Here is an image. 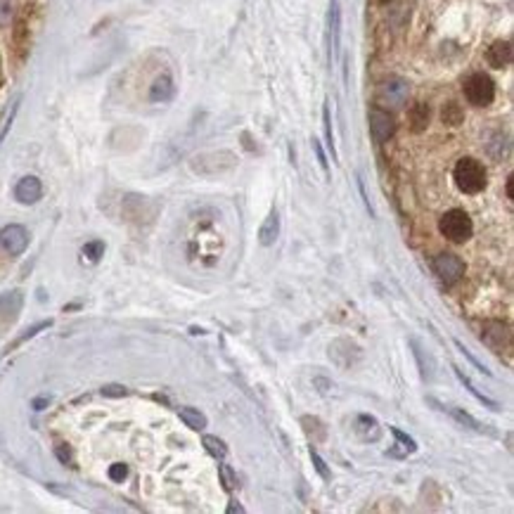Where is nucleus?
I'll return each instance as SVG.
<instances>
[{"label": "nucleus", "instance_id": "nucleus-31", "mask_svg": "<svg viewBox=\"0 0 514 514\" xmlns=\"http://www.w3.org/2000/svg\"><path fill=\"white\" fill-rule=\"evenodd\" d=\"M313 149H315V154H318V161H320L322 171H325V173H330V161H327L325 152H322V145H320V140H315V137H313Z\"/></svg>", "mask_w": 514, "mask_h": 514}, {"label": "nucleus", "instance_id": "nucleus-10", "mask_svg": "<svg viewBox=\"0 0 514 514\" xmlns=\"http://www.w3.org/2000/svg\"><path fill=\"white\" fill-rule=\"evenodd\" d=\"M339 45H342V5L339 0H330V59L339 57Z\"/></svg>", "mask_w": 514, "mask_h": 514}, {"label": "nucleus", "instance_id": "nucleus-12", "mask_svg": "<svg viewBox=\"0 0 514 514\" xmlns=\"http://www.w3.org/2000/svg\"><path fill=\"white\" fill-rule=\"evenodd\" d=\"M278 237H280V213L278 209H271L259 230V244L261 247H273L278 242Z\"/></svg>", "mask_w": 514, "mask_h": 514}, {"label": "nucleus", "instance_id": "nucleus-16", "mask_svg": "<svg viewBox=\"0 0 514 514\" xmlns=\"http://www.w3.org/2000/svg\"><path fill=\"white\" fill-rule=\"evenodd\" d=\"M453 372H455V377L460 379V384H462L464 388H467V391H469L471 396H474L476 400H479L481 405H486V408H491V410H495V412L500 410V403H498V400L488 398L486 393H483V391H479V388H476V384H474V381H471V379L467 377V375H464L462 370H460L458 365H453Z\"/></svg>", "mask_w": 514, "mask_h": 514}, {"label": "nucleus", "instance_id": "nucleus-35", "mask_svg": "<svg viewBox=\"0 0 514 514\" xmlns=\"http://www.w3.org/2000/svg\"><path fill=\"white\" fill-rule=\"evenodd\" d=\"M507 199H514V178H507Z\"/></svg>", "mask_w": 514, "mask_h": 514}, {"label": "nucleus", "instance_id": "nucleus-14", "mask_svg": "<svg viewBox=\"0 0 514 514\" xmlns=\"http://www.w3.org/2000/svg\"><path fill=\"white\" fill-rule=\"evenodd\" d=\"M354 429L363 441H377L381 436V427H379L377 417H372V415H358Z\"/></svg>", "mask_w": 514, "mask_h": 514}, {"label": "nucleus", "instance_id": "nucleus-38", "mask_svg": "<svg viewBox=\"0 0 514 514\" xmlns=\"http://www.w3.org/2000/svg\"><path fill=\"white\" fill-rule=\"evenodd\" d=\"M384 3H386V0H384Z\"/></svg>", "mask_w": 514, "mask_h": 514}, {"label": "nucleus", "instance_id": "nucleus-22", "mask_svg": "<svg viewBox=\"0 0 514 514\" xmlns=\"http://www.w3.org/2000/svg\"><path fill=\"white\" fill-rule=\"evenodd\" d=\"M441 119H444V123H448V126H460L464 114H462V109H460L458 103H448L444 107V112H441Z\"/></svg>", "mask_w": 514, "mask_h": 514}, {"label": "nucleus", "instance_id": "nucleus-8", "mask_svg": "<svg viewBox=\"0 0 514 514\" xmlns=\"http://www.w3.org/2000/svg\"><path fill=\"white\" fill-rule=\"evenodd\" d=\"M368 121H370V133H372L375 142H386L388 137L396 133V121H393V116L388 114L386 109H379V107L370 109Z\"/></svg>", "mask_w": 514, "mask_h": 514}, {"label": "nucleus", "instance_id": "nucleus-37", "mask_svg": "<svg viewBox=\"0 0 514 514\" xmlns=\"http://www.w3.org/2000/svg\"><path fill=\"white\" fill-rule=\"evenodd\" d=\"M47 403V398H38V400H33V408L36 410H43V405Z\"/></svg>", "mask_w": 514, "mask_h": 514}, {"label": "nucleus", "instance_id": "nucleus-30", "mask_svg": "<svg viewBox=\"0 0 514 514\" xmlns=\"http://www.w3.org/2000/svg\"><path fill=\"white\" fill-rule=\"evenodd\" d=\"M52 325V322L50 320H45V322H38V325H33L31 327V330H27V334H22V337L20 339H17V342H15V346L17 344H22V342H27V339H31V337H36V334H38L40 330H45V327H50Z\"/></svg>", "mask_w": 514, "mask_h": 514}, {"label": "nucleus", "instance_id": "nucleus-23", "mask_svg": "<svg viewBox=\"0 0 514 514\" xmlns=\"http://www.w3.org/2000/svg\"><path fill=\"white\" fill-rule=\"evenodd\" d=\"M218 476H220V483H223L225 491H235L237 488V474L230 464H218Z\"/></svg>", "mask_w": 514, "mask_h": 514}, {"label": "nucleus", "instance_id": "nucleus-1", "mask_svg": "<svg viewBox=\"0 0 514 514\" xmlns=\"http://www.w3.org/2000/svg\"><path fill=\"white\" fill-rule=\"evenodd\" d=\"M453 178H455V185L464 195H479L486 188V169H483L481 161L469 157L458 161Z\"/></svg>", "mask_w": 514, "mask_h": 514}, {"label": "nucleus", "instance_id": "nucleus-9", "mask_svg": "<svg viewBox=\"0 0 514 514\" xmlns=\"http://www.w3.org/2000/svg\"><path fill=\"white\" fill-rule=\"evenodd\" d=\"M0 242H3V249L10 256H20L24 254V249L29 247V232L24 225H5L3 232H0Z\"/></svg>", "mask_w": 514, "mask_h": 514}, {"label": "nucleus", "instance_id": "nucleus-21", "mask_svg": "<svg viewBox=\"0 0 514 514\" xmlns=\"http://www.w3.org/2000/svg\"><path fill=\"white\" fill-rule=\"evenodd\" d=\"M410 346H412V354H415V358H417V363H420V372H422V379H432L434 377V363L429 361L427 358V363H424V351H422V346L415 342V339H410Z\"/></svg>", "mask_w": 514, "mask_h": 514}, {"label": "nucleus", "instance_id": "nucleus-7", "mask_svg": "<svg viewBox=\"0 0 514 514\" xmlns=\"http://www.w3.org/2000/svg\"><path fill=\"white\" fill-rule=\"evenodd\" d=\"M429 403H432L436 410H441V412H446V415H451L453 420H455L458 424H462L464 429H471V432H476V434H488V436H495V432H493L491 427H488V424H481L479 420H476V417H471L467 410L455 408V405L439 403V400H436V398H429Z\"/></svg>", "mask_w": 514, "mask_h": 514}, {"label": "nucleus", "instance_id": "nucleus-17", "mask_svg": "<svg viewBox=\"0 0 514 514\" xmlns=\"http://www.w3.org/2000/svg\"><path fill=\"white\" fill-rule=\"evenodd\" d=\"M178 417L185 422V427L195 429V432L206 429V415L199 408H181V410H178Z\"/></svg>", "mask_w": 514, "mask_h": 514}, {"label": "nucleus", "instance_id": "nucleus-36", "mask_svg": "<svg viewBox=\"0 0 514 514\" xmlns=\"http://www.w3.org/2000/svg\"><path fill=\"white\" fill-rule=\"evenodd\" d=\"M235 512H237V514H242V512H244V507H242V505H237V503H230V505H228V514H235Z\"/></svg>", "mask_w": 514, "mask_h": 514}, {"label": "nucleus", "instance_id": "nucleus-20", "mask_svg": "<svg viewBox=\"0 0 514 514\" xmlns=\"http://www.w3.org/2000/svg\"><path fill=\"white\" fill-rule=\"evenodd\" d=\"M202 444H204L206 453H209V455H211V458L223 460L225 455H228V446H225L223 441L218 439V436H204V441H202Z\"/></svg>", "mask_w": 514, "mask_h": 514}, {"label": "nucleus", "instance_id": "nucleus-25", "mask_svg": "<svg viewBox=\"0 0 514 514\" xmlns=\"http://www.w3.org/2000/svg\"><path fill=\"white\" fill-rule=\"evenodd\" d=\"M391 434L396 436V441H398L396 446H400V448H403V455H408V453H415V451H417V444H415V439H412V436H408V434H405V432H400L398 427H391Z\"/></svg>", "mask_w": 514, "mask_h": 514}, {"label": "nucleus", "instance_id": "nucleus-2", "mask_svg": "<svg viewBox=\"0 0 514 514\" xmlns=\"http://www.w3.org/2000/svg\"><path fill=\"white\" fill-rule=\"evenodd\" d=\"M439 230L446 240L462 244V242H467L471 237V232H474V223H471V218L467 216V211H462V209H451V211H446L444 216H441Z\"/></svg>", "mask_w": 514, "mask_h": 514}, {"label": "nucleus", "instance_id": "nucleus-34", "mask_svg": "<svg viewBox=\"0 0 514 514\" xmlns=\"http://www.w3.org/2000/svg\"><path fill=\"white\" fill-rule=\"evenodd\" d=\"M103 393H105V396H126V388L112 384V386H105V388H103Z\"/></svg>", "mask_w": 514, "mask_h": 514}, {"label": "nucleus", "instance_id": "nucleus-18", "mask_svg": "<svg viewBox=\"0 0 514 514\" xmlns=\"http://www.w3.org/2000/svg\"><path fill=\"white\" fill-rule=\"evenodd\" d=\"M408 119H410V128L415 130V133H420V130L427 128V123H429V107L424 103H417L410 109Z\"/></svg>", "mask_w": 514, "mask_h": 514}, {"label": "nucleus", "instance_id": "nucleus-26", "mask_svg": "<svg viewBox=\"0 0 514 514\" xmlns=\"http://www.w3.org/2000/svg\"><path fill=\"white\" fill-rule=\"evenodd\" d=\"M455 346H458V351H460V354H462L464 358H467V361H469L471 365H474L476 370H479V372H483V375H488V377H491V370H488L486 365H483V363L479 361V358H476L474 354H471V351H469L467 346H464L462 342H460V339H455Z\"/></svg>", "mask_w": 514, "mask_h": 514}, {"label": "nucleus", "instance_id": "nucleus-19", "mask_svg": "<svg viewBox=\"0 0 514 514\" xmlns=\"http://www.w3.org/2000/svg\"><path fill=\"white\" fill-rule=\"evenodd\" d=\"M20 308H22V294H20V292H8V294L0 296V313L8 315L10 320L20 313Z\"/></svg>", "mask_w": 514, "mask_h": 514}, {"label": "nucleus", "instance_id": "nucleus-3", "mask_svg": "<svg viewBox=\"0 0 514 514\" xmlns=\"http://www.w3.org/2000/svg\"><path fill=\"white\" fill-rule=\"evenodd\" d=\"M464 98L474 107H488L495 98V83L488 74H471L464 81Z\"/></svg>", "mask_w": 514, "mask_h": 514}, {"label": "nucleus", "instance_id": "nucleus-4", "mask_svg": "<svg viewBox=\"0 0 514 514\" xmlns=\"http://www.w3.org/2000/svg\"><path fill=\"white\" fill-rule=\"evenodd\" d=\"M432 271L441 280V285L453 287L464 278V261L455 254H439L432 261Z\"/></svg>", "mask_w": 514, "mask_h": 514}, {"label": "nucleus", "instance_id": "nucleus-15", "mask_svg": "<svg viewBox=\"0 0 514 514\" xmlns=\"http://www.w3.org/2000/svg\"><path fill=\"white\" fill-rule=\"evenodd\" d=\"M488 62L495 69H503L512 62V43L510 40H495V43L488 47Z\"/></svg>", "mask_w": 514, "mask_h": 514}, {"label": "nucleus", "instance_id": "nucleus-11", "mask_svg": "<svg viewBox=\"0 0 514 514\" xmlns=\"http://www.w3.org/2000/svg\"><path fill=\"white\" fill-rule=\"evenodd\" d=\"M43 195V185L36 176H24L15 188V197L22 202V204H36Z\"/></svg>", "mask_w": 514, "mask_h": 514}, {"label": "nucleus", "instance_id": "nucleus-24", "mask_svg": "<svg viewBox=\"0 0 514 514\" xmlns=\"http://www.w3.org/2000/svg\"><path fill=\"white\" fill-rule=\"evenodd\" d=\"M322 126H325V140L327 147L332 152V159H337V149H334V133H332V121H330V105L322 107Z\"/></svg>", "mask_w": 514, "mask_h": 514}, {"label": "nucleus", "instance_id": "nucleus-29", "mask_svg": "<svg viewBox=\"0 0 514 514\" xmlns=\"http://www.w3.org/2000/svg\"><path fill=\"white\" fill-rule=\"evenodd\" d=\"M126 476H128V467H126V464L116 462V464H112V467H109V479L112 481H123Z\"/></svg>", "mask_w": 514, "mask_h": 514}, {"label": "nucleus", "instance_id": "nucleus-32", "mask_svg": "<svg viewBox=\"0 0 514 514\" xmlns=\"http://www.w3.org/2000/svg\"><path fill=\"white\" fill-rule=\"evenodd\" d=\"M10 17H12V5H10V0H0V27H3V24H8V22H10Z\"/></svg>", "mask_w": 514, "mask_h": 514}, {"label": "nucleus", "instance_id": "nucleus-33", "mask_svg": "<svg viewBox=\"0 0 514 514\" xmlns=\"http://www.w3.org/2000/svg\"><path fill=\"white\" fill-rule=\"evenodd\" d=\"M55 453H57V458L62 460L64 464H71V451H69L67 446H57V448H55Z\"/></svg>", "mask_w": 514, "mask_h": 514}, {"label": "nucleus", "instance_id": "nucleus-28", "mask_svg": "<svg viewBox=\"0 0 514 514\" xmlns=\"http://www.w3.org/2000/svg\"><path fill=\"white\" fill-rule=\"evenodd\" d=\"M310 460H313V464H315V471H318V474L322 476V479L325 481H330V469H327V464H325V460H322L318 453L313 451V448H310Z\"/></svg>", "mask_w": 514, "mask_h": 514}, {"label": "nucleus", "instance_id": "nucleus-6", "mask_svg": "<svg viewBox=\"0 0 514 514\" xmlns=\"http://www.w3.org/2000/svg\"><path fill=\"white\" fill-rule=\"evenodd\" d=\"M481 339H483V344L493 351V354H503V351L512 349L510 327L503 325V322H498V320H491V322H486V325H483Z\"/></svg>", "mask_w": 514, "mask_h": 514}, {"label": "nucleus", "instance_id": "nucleus-13", "mask_svg": "<svg viewBox=\"0 0 514 514\" xmlns=\"http://www.w3.org/2000/svg\"><path fill=\"white\" fill-rule=\"evenodd\" d=\"M176 93V86H173V79L169 74H161L154 79L152 88H149V100L152 103H169Z\"/></svg>", "mask_w": 514, "mask_h": 514}, {"label": "nucleus", "instance_id": "nucleus-27", "mask_svg": "<svg viewBox=\"0 0 514 514\" xmlns=\"http://www.w3.org/2000/svg\"><path fill=\"white\" fill-rule=\"evenodd\" d=\"M103 254H105V242H100V240H93L83 247V256H88L91 261H100Z\"/></svg>", "mask_w": 514, "mask_h": 514}, {"label": "nucleus", "instance_id": "nucleus-5", "mask_svg": "<svg viewBox=\"0 0 514 514\" xmlns=\"http://www.w3.org/2000/svg\"><path fill=\"white\" fill-rule=\"evenodd\" d=\"M408 95H410V86L408 81L398 79V76H391V79H384L379 83V91H377V98L381 105L386 107H403L408 103Z\"/></svg>", "mask_w": 514, "mask_h": 514}]
</instances>
